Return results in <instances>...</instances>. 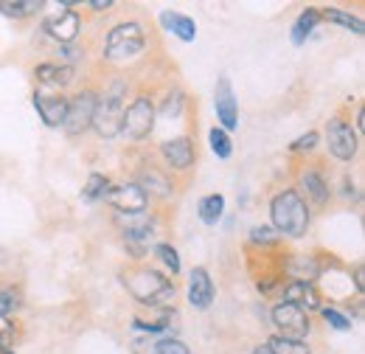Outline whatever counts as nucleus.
Listing matches in <instances>:
<instances>
[{"mask_svg": "<svg viewBox=\"0 0 365 354\" xmlns=\"http://www.w3.org/2000/svg\"><path fill=\"white\" fill-rule=\"evenodd\" d=\"M155 253H158V259L169 267L172 273H178V270H180V256H178V251H175L172 245H158V251H155Z\"/></svg>", "mask_w": 365, "mask_h": 354, "instance_id": "29", "label": "nucleus"}, {"mask_svg": "<svg viewBox=\"0 0 365 354\" xmlns=\"http://www.w3.org/2000/svg\"><path fill=\"white\" fill-rule=\"evenodd\" d=\"M287 273H289L295 281H307V284H312V278L318 275V265L309 262V259H292V262L287 265Z\"/></svg>", "mask_w": 365, "mask_h": 354, "instance_id": "23", "label": "nucleus"}, {"mask_svg": "<svg viewBox=\"0 0 365 354\" xmlns=\"http://www.w3.org/2000/svg\"><path fill=\"white\" fill-rule=\"evenodd\" d=\"M160 23H163L169 31H175V37H180V40H185V43H191V40L197 37V26H194V20L185 17V14L166 11V14L160 17Z\"/></svg>", "mask_w": 365, "mask_h": 354, "instance_id": "16", "label": "nucleus"}, {"mask_svg": "<svg viewBox=\"0 0 365 354\" xmlns=\"http://www.w3.org/2000/svg\"><path fill=\"white\" fill-rule=\"evenodd\" d=\"M323 17H326V20H331V23H337V26H343V29H349V31H354V34H363L365 31L363 20H357V17H354V14H349V11L326 9V11H323Z\"/></svg>", "mask_w": 365, "mask_h": 354, "instance_id": "22", "label": "nucleus"}, {"mask_svg": "<svg viewBox=\"0 0 365 354\" xmlns=\"http://www.w3.org/2000/svg\"><path fill=\"white\" fill-rule=\"evenodd\" d=\"M253 354H275V352L270 349V346H259V349H256Z\"/></svg>", "mask_w": 365, "mask_h": 354, "instance_id": "39", "label": "nucleus"}, {"mask_svg": "<svg viewBox=\"0 0 365 354\" xmlns=\"http://www.w3.org/2000/svg\"><path fill=\"white\" fill-rule=\"evenodd\" d=\"M273 323L281 329V338L284 340H304L309 335V320H307V312H301L292 304H278L273 310Z\"/></svg>", "mask_w": 365, "mask_h": 354, "instance_id": "5", "label": "nucleus"}, {"mask_svg": "<svg viewBox=\"0 0 365 354\" xmlns=\"http://www.w3.org/2000/svg\"><path fill=\"white\" fill-rule=\"evenodd\" d=\"M121 225H124V233H127V231H152V228H155L152 217H143V211H140V214H124Z\"/></svg>", "mask_w": 365, "mask_h": 354, "instance_id": "28", "label": "nucleus"}, {"mask_svg": "<svg viewBox=\"0 0 365 354\" xmlns=\"http://www.w3.org/2000/svg\"><path fill=\"white\" fill-rule=\"evenodd\" d=\"M155 354H188V349H185V343H180V340H160L158 346H155Z\"/></svg>", "mask_w": 365, "mask_h": 354, "instance_id": "32", "label": "nucleus"}, {"mask_svg": "<svg viewBox=\"0 0 365 354\" xmlns=\"http://www.w3.org/2000/svg\"><path fill=\"white\" fill-rule=\"evenodd\" d=\"M124 281H127V290L143 304H163L175 295V287L155 270H133L124 275Z\"/></svg>", "mask_w": 365, "mask_h": 354, "instance_id": "3", "label": "nucleus"}, {"mask_svg": "<svg viewBox=\"0 0 365 354\" xmlns=\"http://www.w3.org/2000/svg\"><path fill=\"white\" fill-rule=\"evenodd\" d=\"M14 307H17V295H14V293H9V290H6V293H0V320L14 310Z\"/></svg>", "mask_w": 365, "mask_h": 354, "instance_id": "34", "label": "nucleus"}, {"mask_svg": "<svg viewBox=\"0 0 365 354\" xmlns=\"http://www.w3.org/2000/svg\"><path fill=\"white\" fill-rule=\"evenodd\" d=\"M208 138H211V149H214V155H217V158H222V161H225V158H230V149H233V143H230L228 133H225L222 127H214Z\"/></svg>", "mask_w": 365, "mask_h": 354, "instance_id": "25", "label": "nucleus"}, {"mask_svg": "<svg viewBox=\"0 0 365 354\" xmlns=\"http://www.w3.org/2000/svg\"><path fill=\"white\" fill-rule=\"evenodd\" d=\"M236 107H239V104H236V98H233L230 82L228 79H220V85H217V116H220L225 133H228V130H236V124H239V110H236Z\"/></svg>", "mask_w": 365, "mask_h": 354, "instance_id": "13", "label": "nucleus"}, {"mask_svg": "<svg viewBox=\"0 0 365 354\" xmlns=\"http://www.w3.org/2000/svg\"><path fill=\"white\" fill-rule=\"evenodd\" d=\"M323 318H326V323H331L337 332H349V329H351V320H349L343 312L331 310V307H329V310H323Z\"/></svg>", "mask_w": 365, "mask_h": 354, "instance_id": "31", "label": "nucleus"}, {"mask_svg": "<svg viewBox=\"0 0 365 354\" xmlns=\"http://www.w3.org/2000/svg\"><path fill=\"white\" fill-rule=\"evenodd\" d=\"M96 101H98V96L91 90H85L73 101H68V116H65V130L68 133L79 135L91 127L93 116H96Z\"/></svg>", "mask_w": 365, "mask_h": 354, "instance_id": "6", "label": "nucleus"}, {"mask_svg": "<svg viewBox=\"0 0 365 354\" xmlns=\"http://www.w3.org/2000/svg\"><path fill=\"white\" fill-rule=\"evenodd\" d=\"M315 143H318V135L307 133V135H301L298 141H292V146H289V149H292V152H309Z\"/></svg>", "mask_w": 365, "mask_h": 354, "instance_id": "33", "label": "nucleus"}, {"mask_svg": "<svg viewBox=\"0 0 365 354\" xmlns=\"http://www.w3.org/2000/svg\"><path fill=\"white\" fill-rule=\"evenodd\" d=\"M329 149H331V155H334L337 161H351V158L357 155L354 130H351L346 121H340V118H334V121L329 124Z\"/></svg>", "mask_w": 365, "mask_h": 354, "instance_id": "8", "label": "nucleus"}, {"mask_svg": "<svg viewBox=\"0 0 365 354\" xmlns=\"http://www.w3.org/2000/svg\"><path fill=\"white\" fill-rule=\"evenodd\" d=\"M138 188H140L143 194L169 197V194H172V180H166V177L160 175L158 169H146V172L140 175V183H138Z\"/></svg>", "mask_w": 365, "mask_h": 354, "instance_id": "17", "label": "nucleus"}, {"mask_svg": "<svg viewBox=\"0 0 365 354\" xmlns=\"http://www.w3.org/2000/svg\"><path fill=\"white\" fill-rule=\"evenodd\" d=\"M107 191H110V183H107V177L91 175L88 186H85V200H98V197H104Z\"/></svg>", "mask_w": 365, "mask_h": 354, "instance_id": "27", "label": "nucleus"}, {"mask_svg": "<svg viewBox=\"0 0 365 354\" xmlns=\"http://www.w3.org/2000/svg\"><path fill=\"white\" fill-rule=\"evenodd\" d=\"M222 208H225V200L220 194H211V197L200 200V220L205 225H217V220L222 217Z\"/></svg>", "mask_w": 365, "mask_h": 354, "instance_id": "21", "label": "nucleus"}, {"mask_svg": "<svg viewBox=\"0 0 365 354\" xmlns=\"http://www.w3.org/2000/svg\"><path fill=\"white\" fill-rule=\"evenodd\" d=\"M163 158H166L175 169H185V166H191V161H194L191 141H188V138H175V141L163 143Z\"/></svg>", "mask_w": 365, "mask_h": 354, "instance_id": "15", "label": "nucleus"}, {"mask_svg": "<svg viewBox=\"0 0 365 354\" xmlns=\"http://www.w3.org/2000/svg\"><path fill=\"white\" fill-rule=\"evenodd\" d=\"M250 242H256V245H275L278 242V231L267 228V225H259V228L250 231Z\"/></svg>", "mask_w": 365, "mask_h": 354, "instance_id": "30", "label": "nucleus"}, {"mask_svg": "<svg viewBox=\"0 0 365 354\" xmlns=\"http://www.w3.org/2000/svg\"><path fill=\"white\" fill-rule=\"evenodd\" d=\"M318 20H320V14L315 11V9H307L301 17H298V23L292 26V43L295 45H301L309 34H312V29L318 26Z\"/></svg>", "mask_w": 365, "mask_h": 354, "instance_id": "20", "label": "nucleus"}, {"mask_svg": "<svg viewBox=\"0 0 365 354\" xmlns=\"http://www.w3.org/2000/svg\"><path fill=\"white\" fill-rule=\"evenodd\" d=\"M354 281H357V290L363 293V290H365V273H363V267H357V270H354Z\"/></svg>", "mask_w": 365, "mask_h": 354, "instance_id": "36", "label": "nucleus"}, {"mask_svg": "<svg viewBox=\"0 0 365 354\" xmlns=\"http://www.w3.org/2000/svg\"><path fill=\"white\" fill-rule=\"evenodd\" d=\"M0 354H11V346L9 343H0Z\"/></svg>", "mask_w": 365, "mask_h": 354, "instance_id": "40", "label": "nucleus"}, {"mask_svg": "<svg viewBox=\"0 0 365 354\" xmlns=\"http://www.w3.org/2000/svg\"><path fill=\"white\" fill-rule=\"evenodd\" d=\"M180 101H182V96H180V93H172V96L166 98V104H163V116H169V118H175V116L180 113Z\"/></svg>", "mask_w": 365, "mask_h": 354, "instance_id": "35", "label": "nucleus"}, {"mask_svg": "<svg viewBox=\"0 0 365 354\" xmlns=\"http://www.w3.org/2000/svg\"><path fill=\"white\" fill-rule=\"evenodd\" d=\"M113 6V0H93L91 9H96V11H104V9H110Z\"/></svg>", "mask_w": 365, "mask_h": 354, "instance_id": "37", "label": "nucleus"}, {"mask_svg": "<svg viewBox=\"0 0 365 354\" xmlns=\"http://www.w3.org/2000/svg\"><path fill=\"white\" fill-rule=\"evenodd\" d=\"M267 346H270L275 354H309V349H307L304 343H298V340H284V338H273Z\"/></svg>", "mask_w": 365, "mask_h": 354, "instance_id": "26", "label": "nucleus"}, {"mask_svg": "<svg viewBox=\"0 0 365 354\" xmlns=\"http://www.w3.org/2000/svg\"><path fill=\"white\" fill-rule=\"evenodd\" d=\"M34 104H37V113L43 116V121H46L48 127L65 124V116H68V101L65 98L40 90V93H34Z\"/></svg>", "mask_w": 365, "mask_h": 354, "instance_id": "11", "label": "nucleus"}, {"mask_svg": "<svg viewBox=\"0 0 365 354\" xmlns=\"http://www.w3.org/2000/svg\"><path fill=\"white\" fill-rule=\"evenodd\" d=\"M0 11L3 14H9V17H26V14H34V11H40V0H3L0 3Z\"/></svg>", "mask_w": 365, "mask_h": 354, "instance_id": "24", "label": "nucleus"}, {"mask_svg": "<svg viewBox=\"0 0 365 354\" xmlns=\"http://www.w3.org/2000/svg\"><path fill=\"white\" fill-rule=\"evenodd\" d=\"M124 82H113L110 90L104 93V98L96 101V116H93V127L101 138H115L121 133V121H124Z\"/></svg>", "mask_w": 365, "mask_h": 354, "instance_id": "2", "label": "nucleus"}, {"mask_svg": "<svg viewBox=\"0 0 365 354\" xmlns=\"http://www.w3.org/2000/svg\"><path fill=\"white\" fill-rule=\"evenodd\" d=\"M46 31L56 43H62V45L73 43L76 34H79V14H76L73 9H62L59 14H53V17L46 20Z\"/></svg>", "mask_w": 365, "mask_h": 354, "instance_id": "10", "label": "nucleus"}, {"mask_svg": "<svg viewBox=\"0 0 365 354\" xmlns=\"http://www.w3.org/2000/svg\"><path fill=\"white\" fill-rule=\"evenodd\" d=\"M37 79L43 82V85H71V79H73V68H68V65H40L37 68Z\"/></svg>", "mask_w": 365, "mask_h": 354, "instance_id": "19", "label": "nucleus"}, {"mask_svg": "<svg viewBox=\"0 0 365 354\" xmlns=\"http://www.w3.org/2000/svg\"><path fill=\"white\" fill-rule=\"evenodd\" d=\"M188 301L197 310L211 307V301H214V284H211L208 270H202V267L191 270V278H188Z\"/></svg>", "mask_w": 365, "mask_h": 354, "instance_id": "12", "label": "nucleus"}, {"mask_svg": "<svg viewBox=\"0 0 365 354\" xmlns=\"http://www.w3.org/2000/svg\"><path fill=\"white\" fill-rule=\"evenodd\" d=\"M284 304H292V307H298L301 312L304 310L312 312L320 307V298L312 284H307V281H292V284L284 290Z\"/></svg>", "mask_w": 365, "mask_h": 354, "instance_id": "14", "label": "nucleus"}, {"mask_svg": "<svg viewBox=\"0 0 365 354\" xmlns=\"http://www.w3.org/2000/svg\"><path fill=\"white\" fill-rule=\"evenodd\" d=\"M301 188H304V194H307L312 203H318V206H323V203L329 200V188H326L323 177H320L315 169H307V172L301 175Z\"/></svg>", "mask_w": 365, "mask_h": 354, "instance_id": "18", "label": "nucleus"}, {"mask_svg": "<svg viewBox=\"0 0 365 354\" xmlns=\"http://www.w3.org/2000/svg\"><path fill=\"white\" fill-rule=\"evenodd\" d=\"M152 124H155V107L149 98H135L127 110H124V121H121V130L130 135V138H146L152 133Z\"/></svg>", "mask_w": 365, "mask_h": 354, "instance_id": "7", "label": "nucleus"}, {"mask_svg": "<svg viewBox=\"0 0 365 354\" xmlns=\"http://www.w3.org/2000/svg\"><path fill=\"white\" fill-rule=\"evenodd\" d=\"M135 354H155V346H143L140 340L135 343Z\"/></svg>", "mask_w": 365, "mask_h": 354, "instance_id": "38", "label": "nucleus"}, {"mask_svg": "<svg viewBox=\"0 0 365 354\" xmlns=\"http://www.w3.org/2000/svg\"><path fill=\"white\" fill-rule=\"evenodd\" d=\"M107 200L121 211V214H140L146 208V194L138 188V183L115 186L107 191Z\"/></svg>", "mask_w": 365, "mask_h": 354, "instance_id": "9", "label": "nucleus"}, {"mask_svg": "<svg viewBox=\"0 0 365 354\" xmlns=\"http://www.w3.org/2000/svg\"><path fill=\"white\" fill-rule=\"evenodd\" d=\"M275 231H284L289 236H304L309 228V211L298 191H281L270 206Z\"/></svg>", "mask_w": 365, "mask_h": 354, "instance_id": "1", "label": "nucleus"}, {"mask_svg": "<svg viewBox=\"0 0 365 354\" xmlns=\"http://www.w3.org/2000/svg\"><path fill=\"white\" fill-rule=\"evenodd\" d=\"M140 48H143V29L138 23H121L110 31L104 54H107V59L124 62V59H133L135 54H140Z\"/></svg>", "mask_w": 365, "mask_h": 354, "instance_id": "4", "label": "nucleus"}]
</instances>
